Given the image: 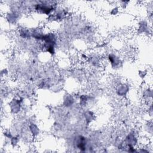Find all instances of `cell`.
<instances>
[{
    "instance_id": "cell-10",
    "label": "cell",
    "mask_w": 153,
    "mask_h": 153,
    "mask_svg": "<svg viewBox=\"0 0 153 153\" xmlns=\"http://www.w3.org/2000/svg\"><path fill=\"white\" fill-rule=\"evenodd\" d=\"M74 102H75V99L71 95L68 94L63 98V104L65 106H66L67 108H69V107H71V106H72L74 105Z\"/></svg>"
},
{
    "instance_id": "cell-3",
    "label": "cell",
    "mask_w": 153,
    "mask_h": 153,
    "mask_svg": "<svg viewBox=\"0 0 153 153\" xmlns=\"http://www.w3.org/2000/svg\"><path fill=\"white\" fill-rule=\"evenodd\" d=\"M88 143L87 138L82 135H78L74 139V146L81 152H85L87 151V149L88 148Z\"/></svg>"
},
{
    "instance_id": "cell-1",
    "label": "cell",
    "mask_w": 153,
    "mask_h": 153,
    "mask_svg": "<svg viewBox=\"0 0 153 153\" xmlns=\"http://www.w3.org/2000/svg\"><path fill=\"white\" fill-rule=\"evenodd\" d=\"M57 35L53 32L44 34L41 40V41L43 42L42 47L44 50L52 56L56 53V45L57 44Z\"/></svg>"
},
{
    "instance_id": "cell-19",
    "label": "cell",
    "mask_w": 153,
    "mask_h": 153,
    "mask_svg": "<svg viewBox=\"0 0 153 153\" xmlns=\"http://www.w3.org/2000/svg\"><path fill=\"white\" fill-rule=\"evenodd\" d=\"M129 2V1H120V5L123 8H126Z\"/></svg>"
},
{
    "instance_id": "cell-16",
    "label": "cell",
    "mask_w": 153,
    "mask_h": 153,
    "mask_svg": "<svg viewBox=\"0 0 153 153\" xmlns=\"http://www.w3.org/2000/svg\"><path fill=\"white\" fill-rule=\"evenodd\" d=\"M119 13V7H113L110 11V15L111 16H116Z\"/></svg>"
},
{
    "instance_id": "cell-2",
    "label": "cell",
    "mask_w": 153,
    "mask_h": 153,
    "mask_svg": "<svg viewBox=\"0 0 153 153\" xmlns=\"http://www.w3.org/2000/svg\"><path fill=\"white\" fill-rule=\"evenodd\" d=\"M56 8L53 1H39L34 6V9L37 13L47 16L54 12Z\"/></svg>"
},
{
    "instance_id": "cell-8",
    "label": "cell",
    "mask_w": 153,
    "mask_h": 153,
    "mask_svg": "<svg viewBox=\"0 0 153 153\" xmlns=\"http://www.w3.org/2000/svg\"><path fill=\"white\" fill-rule=\"evenodd\" d=\"M149 33L148 23L147 22V21L145 20H140L138 23L137 33L143 34V33Z\"/></svg>"
},
{
    "instance_id": "cell-13",
    "label": "cell",
    "mask_w": 153,
    "mask_h": 153,
    "mask_svg": "<svg viewBox=\"0 0 153 153\" xmlns=\"http://www.w3.org/2000/svg\"><path fill=\"white\" fill-rule=\"evenodd\" d=\"M142 96L145 100H147L149 99H152V90L149 88H147L145 89L142 93Z\"/></svg>"
},
{
    "instance_id": "cell-18",
    "label": "cell",
    "mask_w": 153,
    "mask_h": 153,
    "mask_svg": "<svg viewBox=\"0 0 153 153\" xmlns=\"http://www.w3.org/2000/svg\"><path fill=\"white\" fill-rule=\"evenodd\" d=\"M147 75V71L145 70H140L138 71V75L141 78H144Z\"/></svg>"
},
{
    "instance_id": "cell-15",
    "label": "cell",
    "mask_w": 153,
    "mask_h": 153,
    "mask_svg": "<svg viewBox=\"0 0 153 153\" xmlns=\"http://www.w3.org/2000/svg\"><path fill=\"white\" fill-rule=\"evenodd\" d=\"M84 116H85V118L86 119V121L88 123H90V122H91L92 120L93 119L94 114L93 112H91L90 111H88L85 112Z\"/></svg>"
},
{
    "instance_id": "cell-14",
    "label": "cell",
    "mask_w": 153,
    "mask_h": 153,
    "mask_svg": "<svg viewBox=\"0 0 153 153\" xmlns=\"http://www.w3.org/2000/svg\"><path fill=\"white\" fill-rule=\"evenodd\" d=\"M10 145L12 146L13 148H14L16 146H17V145L19 144V143L20 142V138L18 136H13L10 139Z\"/></svg>"
},
{
    "instance_id": "cell-4",
    "label": "cell",
    "mask_w": 153,
    "mask_h": 153,
    "mask_svg": "<svg viewBox=\"0 0 153 153\" xmlns=\"http://www.w3.org/2000/svg\"><path fill=\"white\" fill-rule=\"evenodd\" d=\"M123 141L127 148H136L138 143V139L134 131L129 132Z\"/></svg>"
},
{
    "instance_id": "cell-12",
    "label": "cell",
    "mask_w": 153,
    "mask_h": 153,
    "mask_svg": "<svg viewBox=\"0 0 153 153\" xmlns=\"http://www.w3.org/2000/svg\"><path fill=\"white\" fill-rule=\"evenodd\" d=\"M17 14L14 12L8 13L6 16L7 21L10 23H14L17 19Z\"/></svg>"
},
{
    "instance_id": "cell-11",
    "label": "cell",
    "mask_w": 153,
    "mask_h": 153,
    "mask_svg": "<svg viewBox=\"0 0 153 153\" xmlns=\"http://www.w3.org/2000/svg\"><path fill=\"white\" fill-rule=\"evenodd\" d=\"M90 97L86 94H82L79 96V105L81 106H86L90 100Z\"/></svg>"
},
{
    "instance_id": "cell-5",
    "label": "cell",
    "mask_w": 153,
    "mask_h": 153,
    "mask_svg": "<svg viewBox=\"0 0 153 153\" xmlns=\"http://www.w3.org/2000/svg\"><path fill=\"white\" fill-rule=\"evenodd\" d=\"M23 99L21 97L13 98L9 103V108L11 114H18L22 108Z\"/></svg>"
},
{
    "instance_id": "cell-9",
    "label": "cell",
    "mask_w": 153,
    "mask_h": 153,
    "mask_svg": "<svg viewBox=\"0 0 153 153\" xmlns=\"http://www.w3.org/2000/svg\"><path fill=\"white\" fill-rule=\"evenodd\" d=\"M29 130L33 138L36 137L40 134V129L35 123L31 122L29 124Z\"/></svg>"
},
{
    "instance_id": "cell-7",
    "label": "cell",
    "mask_w": 153,
    "mask_h": 153,
    "mask_svg": "<svg viewBox=\"0 0 153 153\" xmlns=\"http://www.w3.org/2000/svg\"><path fill=\"white\" fill-rule=\"evenodd\" d=\"M130 90L129 85L126 83H120L115 88L116 94L120 97H124L128 93Z\"/></svg>"
},
{
    "instance_id": "cell-6",
    "label": "cell",
    "mask_w": 153,
    "mask_h": 153,
    "mask_svg": "<svg viewBox=\"0 0 153 153\" xmlns=\"http://www.w3.org/2000/svg\"><path fill=\"white\" fill-rule=\"evenodd\" d=\"M108 60L111 63L112 68L114 69H119L123 65V61L121 60L120 57L115 54L109 53L108 56Z\"/></svg>"
},
{
    "instance_id": "cell-17",
    "label": "cell",
    "mask_w": 153,
    "mask_h": 153,
    "mask_svg": "<svg viewBox=\"0 0 153 153\" xmlns=\"http://www.w3.org/2000/svg\"><path fill=\"white\" fill-rule=\"evenodd\" d=\"M3 135L5 137L8 139H10L13 136L12 134V133H11L10 131L9 130H6V131H4V133H3Z\"/></svg>"
}]
</instances>
